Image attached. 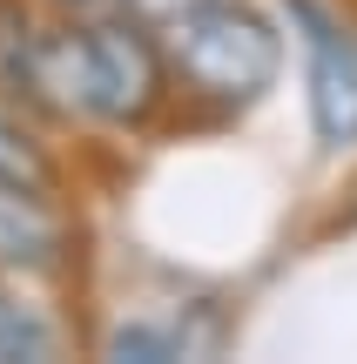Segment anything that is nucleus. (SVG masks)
Wrapping results in <instances>:
<instances>
[{
	"label": "nucleus",
	"mask_w": 357,
	"mask_h": 364,
	"mask_svg": "<svg viewBox=\"0 0 357 364\" xmlns=\"http://www.w3.org/2000/svg\"><path fill=\"white\" fill-rule=\"evenodd\" d=\"M13 358H54V331L40 324L27 304H7L0 297V364H13Z\"/></svg>",
	"instance_id": "6"
},
{
	"label": "nucleus",
	"mask_w": 357,
	"mask_h": 364,
	"mask_svg": "<svg viewBox=\"0 0 357 364\" xmlns=\"http://www.w3.org/2000/svg\"><path fill=\"white\" fill-rule=\"evenodd\" d=\"M297 41L310 54V122L324 142H357V41L317 0H283Z\"/></svg>",
	"instance_id": "3"
},
{
	"label": "nucleus",
	"mask_w": 357,
	"mask_h": 364,
	"mask_svg": "<svg viewBox=\"0 0 357 364\" xmlns=\"http://www.w3.org/2000/svg\"><path fill=\"white\" fill-rule=\"evenodd\" d=\"M0 189H27V196H48V189H54L48 156H40L13 122H0Z\"/></svg>",
	"instance_id": "5"
},
{
	"label": "nucleus",
	"mask_w": 357,
	"mask_h": 364,
	"mask_svg": "<svg viewBox=\"0 0 357 364\" xmlns=\"http://www.w3.org/2000/svg\"><path fill=\"white\" fill-rule=\"evenodd\" d=\"M135 14H142V21H155V27H169L175 14H189V7H202V0H128Z\"/></svg>",
	"instance_id": "7"
},
{
	"label": "nucleus",
	"mask_w": 357,
	"mask_h": 364,
	"mask_svg": "<svg viewBox=\"0 0 357 364\" xmlns=\"http://www.w3.org/2000/svg\"><path fill=\"white\" fill-rule=\"evenodd\" d=\"M162 54H169V68L196 95L229 102V108L256 102V95L277 81V68H283L277 27L256 7H236V0H202V7L175 14V21L162 27Z\"/></svg>",
	"instance_id": "2"
},
{
	"label": "nucleus",
	"mask_w": 357,
	"mask_h": 364,
	"mask_svg": "<svg viewBox=\"0 0 357 364\" xmlns=\"http://www.w3.org/2000/svg\"><path fill=\"white\" fill-rule=\"evenodd\" d=\"M162 61L169 54L128 21H94L75 34L27 41L21 75L40 102L61 115H101V122H142L162 102Z\"/></svg>",
	"instance_id": "1"
},
{
	"label": "nucleus",
	"mask_w": 357,
	"mask_h": 364,
	"mask_svg": "<svg viewBox=\"0 0 357 364\" xmlns=\"http://www.w3.org/2000/svg\"><path fill=\"white\" fill-rule=\"evenodd\" d=\"M61 216L48 209V196L0 189V263L7 270H54L61 263Z\"/></svg>",
	"instance_id": "4"
}]
</instances>
